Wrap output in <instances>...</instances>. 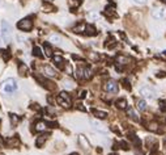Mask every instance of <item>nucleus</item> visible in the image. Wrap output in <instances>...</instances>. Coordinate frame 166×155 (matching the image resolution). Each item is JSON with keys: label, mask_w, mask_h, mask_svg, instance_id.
Listing matches in <instances>:
<instances>
[{"label": "nucleus", "mask_w": 166, "mask_h": 155, "mask_svg": "<svg viewBox=\"0 0 166 155\" xmlns=\"http://www.w3.org/2000/svg\"><path fill=\"white\" fill-rule=\"evenodd\" d=\"M0 28H2V37H3V41L5 43H9L10 40H12V26L9 25L8 21L3 20L2 24H0Z\"/></svg>", "instance_id": "1"}, {"label": "nucleus", "mask_w": 166, "mask_h": 155, "mask_svg": "<svg viewBox=\"0 0 166 155\" xmlns=\"http://www.w3.org/2000/svg\"><path fill=\"white\" fill-rule=\"evenodd\" d=\"M56 101L64 108H71V105H72V99L69 96V93L65 92V91L59 93L58 97H56Z\"/></svg>", "instance_id": "2"}, {"label": "nucleus", "mask_w": 166, "mask_h": 155, "mask_svg": "<svg viewBox=\"0 0 166 155\" xmlns=\"http://www.w3.org/2000/svg\"><path fill=\"white\" fill-rule=\"evenodd\" d=\"M3 91L5 93H8V95L16 92L17 91V82H16L15 79H7L3 83Z\"/></svg>", "instance_id": "3"}, {"label": "nucleus", "mask_w": 166, "mask_h": 155, "mask_svg": "<svg viewBox=\"0 0 166 155\" xmlns=\"http://www.w3.org/2000/svg\"><path fill=\"white\" fill-rule=\"evenodd\" d=\"M17 28L23 32H30L33 29V21L30 17H25V19H21L19 23H17Z\"/></svg>", "instance_id": "4"}, {"label": "nucleus", "mask_w": 166, "mask_h": 155, "mask_svg": "<svg viewBox=\"0 0 166 155\" xmlns=\"http://www.w3.org/2000/svg\"><path fill=\"white\" fill-rule=\"evenodd\" d=\"M34 76H35V79H37V82L39 83V84L42 86V87H45V88H47V90H54V86H52V83L50 82V80H47V78L46 76H43V75H39V74H34Z\"/></svg>", "instance_id": "5"}, {"label": "nucleus", "mask_w": 166, "mask_h": 155, "mask_svg": "<svg viewBox=\"0 0 166 155\" xmlns=\"http://www.w3.org/2000/svg\"><path fill=\"white\" fill-rule=\"evenodd\" d=\"M140 95L143 97H145V99H154L157 93H156V91H154L152 87L145 86V87H143L141 90H140Z\"/></svg>", "instance_id": "6"}, {"label": "nucleus", "mask_w": 166, "mask_h": 155, "mask_svg": "<svg viewBox=\"0 0 166 155\" xmlns=\"http://www.w3.org/2000/svg\"><path fill=\"white\" fill-rule=\"evenodd\" d=\"M76 74L79 78H82V79H90V78L93 76L92 74V70L89 67H80V69H77L76 70Z\"/></svg>", "instance_id": "7"}, {"label": "nucleus", "mask_w": 166, "mask_h": 155, "mask_svg": "<svg viewBox=\"0 0 166 155\" xmlns=\"http://www.w3.org/2000/svg\"><path fill=\"white\" fill-rule=\"evenodd\" d=\"M152 16L156 20H162L166 17V9L164 7H157V8H153L152 11Z\"/></svg>", "instance_id": "8"}, {"label": "nucleus", "mask_w": 166, "mask_h": 155, "mask_svg": "<svg viewBox=\"0 0 166 155\" xmlns=\"http://www.w3.org/2000/svg\"><path fill=\"white\" fill-rule=\"evenodd\" d=\"M119 90V86L115 80H107L106 84H105V91H107L110 93H117Z\"/></svg>", "instance_id": "9"}, {"label": "nucleus", "mask_w": 166, "mask_h": 155, "mask_svg": "<svg viewBox=\"0 0 166 155\" xmlns=\"http://www.w3.org/2000/svg\"><path fill=\"white\" fill-rule=\"evenodd\" d=\"M41 70H42L43 75L47 76V78H55V76H56V71H55L51 66H48V64L41 66Z\"/></svg>", "instance_id": "10"}, {"label": "nucleus", "mask_w": 166, "mask_h": 155, "mask_svg": "<svg viewBox=\"0 0 166 155\" xmlns=\"http://www.w3.org/2000/svg\"><path fill=\"white\" fill-rule=\"evenodd\" d=\"M46 128H47V121L39 120V121H37L34 125V131H45Z\"/></svg>", "instance_id": "11"}, {"label": "nucleus", "mask_w": 166, "mask_h": 155, "mask_svg": "<svg viewBox=\"0 0 166 155\" xmlns=\"http://www.w3.org/2000/svg\"><path fill=\"white\" fill-rule=\"evenodd\" d=\"M85 34L86 36H97L98 32H97V29L94 28V25L86 24V26H85Z\"/></svg>", "instance_id": "12"}, {"label": "nucleus", "mask_w": 166, "mask_h": 155, "mask_svg": "<svg viewBox=\"0 0 166 155\" xmlns=\"http://www.w3.org/2000/svg\"><path fill=\"white\" fill-rule=\"evenodd\" d=\"M48 137H50L48 133H46V134H41L39 137H38V138H37V141H35L37 147H42V146H43V143L47 141V138H48Z\"/></svg>", "instance_id": "13"}, {"label": "nucleus", "mask_w": 166, "mask_h": 155, "mask_svg": "<svg viewBox=\"0 0 166 155\" xmlns=\"http://www.w3.org/2000/svg\"><path fill=\"white\" fill-rule=\"evenodd\" d=\"M126 112H127V116L131 118V120H134V121H139V116H137V113L134 110V108H131V107H127L126 109Z\"/></svg>", "instance_id": "14"}, {"label": "nucleus", "mask_w": 166, "mask_h": 155, "mask_svg": "<svg viewBox=\"0 0 166 155\" xmlns=\"http://www.w3.org/2000/svg\"><path fill=\"white\" fill-rule=\"evenodd\" d=\"M52 60H54V63L56 64V67H58V69H60V70H63V69H64V66H63V63H64V59H63V57H59V55H55V57L52 58Z\"/></svg>", "instance_id": "15"}, {"label": "nucleus", "mask_w": 166, "mask_h": 155, "mask_svg": "<svg viewBox=\"0 0 166 155\" xmlns=\"http://www.w3.org/2000/svg\"><path fill=\"white\" fill-rule=\"evenodd\" d=\"M7 145H8V147H17L20 145V140L17 138V135L13 137V138H9V140L7 141Z\"/></svg>", "instance_id": "16"}, {"label": "nucleus", "mask_w": 166, "mask_h": 155, "mask_svg": "<svg viewBox=\"0 0 166 155\" xmlns=\"http://www.w3.org/2000/svg\"><path fill=\"white\" fill-rule=\"evenodd\" d=\"M93 114L96 116L97 118L99 120H105L107 117V113L106 112H103V110H98V109H93Z\"/></svg>", "instance_id": "17"}, {"label": "nucleus", "mask_w": 166, "mask_h": 155, "mask_svg": "<svg viewBox=\"0 0 166 155\" xmlns=\"http://www.w3.org/2000/svg\"><path fill=\"white\" fill-rule=\"evenodd\" d=\"M115 107L118 109H127V100L126 99H119L115 101Z\"/></svg>", "instance_id": "18"}, {"label": "nucleus", "mask_w": 166, "mask_h": 155, "mask_svg": "<svg viewBox=\"0 0 166 155\" xmlns=\"http://www.w3.org/2000/svg\"><path fill=\"white\" fill-rule=\"evenodd\" d=\"M43 49H45V54H46V57H52V47L51 45H50L48 42H45L43 43Z\"/></svg>", "instance_id": "19"}, {"label": "nucleus", "mask_w": 166, "mask_h": 155, "mask_svg": "<svg viewBox=\"0 0 166 155\" xmlns=\"http://www.w3.org/2000/svg\"><path fill=\"white\" fill-rule=\"evenodd\" d=\"M19 74L21 76H26L27 75V66L24 63H20L19 64Z\"/></svg>", "instance_id": "20"}, {"label": "nucleus", "mask_w": 166, "mask_h": 155, "mask_svg": "<svg viewBox=\"0 0 166 155\" xmlns=\"http://www.w3.org/2000/svg\"><path fill=\"white\" fill-rule=\"evenodd\" d=\"M128 62H130L128 57H124V55H118L117 57V63L118 64H127Z\"/></svg>", "instance_id": "21"}, {"label": "nucleus", "mask_w": 166, "mask_h": 155, "mask_svg": "<svg viewBox=\"0 0 166 155\" xmlns=\"http://www.w3.org/2000/svg\"><path fill=\"white\" fill-rule=\"evenodd\" d=\"M0 55H2V58L5 60V62H8V60L10 59V57H12V54L9 53V50H0Z\"/></svg>", "instance_id": "22"}, {"label": "nucleus", "mask_w": 166, "mask_h": 155, "mask_svg": "<svg viewBox=\"0 0 166 155\" xmlns=\"http://www.w3.org/2000/svg\"><path fill=\"white\" fill-rule=\"evenodd\" d=\"M92 125H93V128H94L96 130L101 131V133H106V131H107V130H106V128H103V126H102L101 124H99V122H96V121H93Z\"/></svg>", "instance_id": "23"}, {"label": "nucleus", "mask_w": 166, "mask_h": 155, "mask_svg": "<svg viewBox=\"0 0 166 155\" xmlns=\"http://www.w3.org/2000/svg\"><path fill=\"white\" fill-rule=\"evenodd\" d=\"M50 42L55 43V45H59V43L62 42V37L58 36V34H52L51 37H50Z\"/></svg>", "instance_id": "24"}, {"label": "nucleus", "mask_w": 166, "mask_h": 155, "mask_svg": "<svg viewBox=\"0 0 166 155\" xmlns=\"http://www.w3.org/2000/svg\"><path fill=\"white\" fill-rule=\"evenodd\" d=\"M9 118H10V124H12L13 126L17 125L19 121H20V118L17 117V114H15V113H9Z\"/></svg>", "instance_id": "25"}, {"label": "nucleus", "mask_w": 166, "mask_h": 155, "mask_svg": "<svg viewBox=\"0 0 166 155\" xmlns=\"http://www.w3.org/2000/svg\"><path fill=\"white\" fill-rule=\"evenodd\" d=\"M43 9L46 11V12H54V11H56V8L54 7L52 4H50V3H43Z\"/></svg>", "instance_id": "26"}, {"label": "nucleus", "mask_w": 166, "mask_h": 155, "mask_svg": "<svg viewBox=\"0 0 166 155\" xmlns=\"http://www.w3.org/2000/svg\"><path fill=\"white\" fill-rule=\"evenodd\" d=\"M33 55L37 58H43V54H42V50L38 46H34L33 47Z\"/></svg>", "instance_id": "27"}, {"label": "nucleus", "mask_w": 166, "mask_h": 155, "mask_svg": "<svg viewBox=\"0 0 166 155\" xmlns=\"http://www.w3.org/2000/svg\"><path fill=\"white\" fill-rule=\"evenodd\" d=\"M137 109H139L140 112L147 110V103H145V100H139V101H137Z\"/></svg>", "instance_id": "28"}, {"label": "nucleus", "mask_w": 166, "mask_h": 155, "mask_svg": "<svg viewBox=\"0 0 166 155\" xmlns=\"http://www.w3.org/2000/svg\"><path fill=\"white\" fill-rule=\"evenodd\" d=\"M79 143H80V145H82V147H84V148L89 147V143H88V141H85V137L84 135H80L79 137Z\"/></svg>", "instance_id": "29"}, {"label": "nucleus", "mask_w": 166, "mask_h": 155, "mask_svg": "<svg viewBox=\"0 0 166 155\" xmlns=\"http://www.w3.org/2000/svg\"><path fill=\"white\" fill-rule=\"evenodd\" d=\"M105 15L109 16V17H113V16H115V11H114V8H111V7H106V9H105Z\"/></svg>", "instance_id": "30"}, {"label": "nucleus", "mask_w": 166, "mask_h": 155, "mask_svg": "<svg viewBox=\"0 0 166 155\" xmlns=\"http://www.w3.org/2000/svg\"><path fill=\"white\" fill-rule=\"evenodd\" d=\"M85 26H86V24L81 23V24H79L77 26H75V32H76V33H81V32H85Z\"/></svg>", "instance_id": "31"}, {"label": "nucleus", "mask_w": 166, "mask_h": 155, "mask_svg": "<svg viewBox=\"0 0 166 155\" xmlns=\"http://www.w3.org/2000/svg\"><path fill=\"white\" fill-rule=\"evenodd\" d=\"M148 129L151 131H158V124L157 122H151L148 125Z\"/></svg>", "instance_id": "32"}, {"label": "nucleus", "mask_w": 166, "mask_h": 155, "mask_svg": "<svg viewBox=\"0 0 166 155\" xmlns=\"http://www.w3.org/2000/svg\"><path fill=\"white\" fill-rule=\"evenodd\" d=\"M118 146H120V148H123V150H128L130 146H128V143H127L126 141H120L118 143Z\"/></svg>", "instance_id": "33"}, {"label": "nucleus", "mask_w": 166, "mask_h": 155, "mask_svg": "<svg viewBox=\"0 0 166 155\" xmlns=\"http://www.w3.org/2000/svg\"><path fill=\"white\" fill-rule=\"evenodd\" d=\"M160 108H161V110H166V101L160 103Z\"/></svg>", "instance_id": "34"}, {"label": "nucleus", "mask_w": 166, "mask_h": 155, "mask_svg": "<svg viewBox=\"0 0 166 155\" xmlns=\"http://www.w3.org/2000/svg\"><path fill=\"white\" fill-rule=\"evenodd\" d=\"M165 76H166V73H164V71H160L157 74V78H165Z\"/></svg>", "instance_id": "35"}, {"label": "nucleus", "mask_w": 166, "mask_h": 155, "mask_svg": "<svg viewBox=\"0 0 166 155\" xmlns=\"http://www.w3.org/2000/svg\"><path fill=\"white\" fill-rule=\"evenodd\" d=\"M123 83H124V87L127 88V90H131V86H130V83L127 82V80H123Z\"/></svg>", "instance_id": "36"}, {"label": "nucleus", "mask_w": 166, "mask_h": 155, "mask_svg": "<svg viewBox=\"0 0 166 155\" xmlns=\"http://www.w3.org/2000/svg\"><path fill=\"white\" fill-rule=\"evenodd\" d=\"M85 96H86V91H82V92L80 93V97H81V99H84Z\"/></svg>", "instance_id": "37"}, {"label": "nucleus", "mask_w": 166, "mask_h": 155, "mask_svg": "<svg viewBox=\"0 0 166 155\" xmlns=\"http://www.w3.org/2000/svg\"><path fill=\"white\" fill-rule=\"evenodd\" d=\"M77 109H80V110H84V112H85V110H86V109H85L84 107H82L81 104H79V105H77Z\"/></svg>", "instance_id": "38"}, {"label": "nucleus", "mask_w": 166, "mask_h": 155, "mask_svg": "<svg viewBox=\"0 0 166 155\" xmlns=\"http://www.w3.org/2000/svg\"><path fill=\"white\" fill-rule=\"evenodd\" d=\"M135 2H136L137 4H144V3H145V0H135Z\"/></svg>", "instance_id": "39"}, {"label": "nucleus", "mask_w": 166, "mask_h": 155, "mask_svg": "<svg viewBox=\"0 0 166 155\" xmlns=\"http://www.w3.org/2000/svg\"><path fill=\"white\" fill-rule=\"evenodd\" d=\"M69 155H80V154H77V153H72V154H69Z\"/></svg>", "instance_id": "40"}, {"label": "nucleus", "mask_w": 166, "mask_h": 155, "mask_svg": "<svg viewBox=\"0 0 166 155\" xmlns=\"http://www.w3.org/2000/svg\"><path fill=\"white\" fill-rule=\"evenodd\" d=\"M0 146H3V141H2V138H0Z\"/></svg>", "instance_id": "41"}, {"label": "nucleus", "mask_w": 166, "mask_h": 155, "mask_svg": "<svg viewBox=\"0 0 166 155\" xmlns=\"http://www.w3.org/2000/svg\"><path fill=\"white\" fill-rule=\"evenodd\" d=\"M110 155H118V154H115V153H111V154H110Z\"/></svg>", "instance_id": "42"}, {"label": "nucleus", "mask_w": 166, "mask_h": 155, "mask_svg": "<svg viewBox=\"0 0 166 155\" xmlns=\"http://www.w3.org/2000/svg\"><path fill=\"white\" fill-rule=\"evenodd\" d=\"M164 55H166V50H165V51H164Z\"/></svg>", "instance_id": "43"}, {"label": "nucleus", "mask_w": 166, "mask_h": 155, "mask_svg": "<svg viewBox=\"0 0 166 155\" xmlns=\"http://www.w3.org/2000/svg\"><path fill=\"white\" fill-rule=\"evenodd\" d=\"M165 143H166V137H165Z\"/></svg>", "instance_id": "44"}]
</instances>
